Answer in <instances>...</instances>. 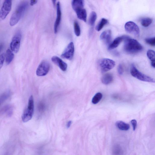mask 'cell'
Listing matches in <instances>:
<instances>
[{
  "label": "cell",
  "mask_w": 155,
  "mask_h": 155,
  "mask_svg": "<svg viewBox=\"0 0 155 155\" xmlns=\"http://www.w3.org/2000/svg\"><path fill=\"white\" fill-rule=\"evenodd\" d=\"M71 124V121H69L68 122L67 125V128H69Z\"/></svg>",
  "instance_id": "31"
},
{
  "label": "cell",
  "mask_w": 155,
  "mask_h": 155,
  "mask_svg": "<svg viewBox=\"0 0 155 155\" xmlns=\"http://www.w3.org/2000/svg\"><path fill=\"white\" fill-rule=\"evenodd\" d=\"M124 51L127 53L133 54L139 53L143 49L142 46L137 40L127 36L125 39Z\"/></svg>",
  "instance_id": "1"
},
{
  "label": "cell",
  "mask_w": 155,
  "mask_h": 155,
  "mask_svg": "<svg viewBox=\"0 0 155 155\" xmlns=\"http://www.w3.org/2000/svg\"><path fill=\"white\" fill-rule=\"evenodd\" d=\"M74 52V46L73 42H71L65 49L61 55L63 58L71 60L73 58Z\"/></svg>",
  "instance_id": "11"
},
{
  "label": "cell",
  "mask_w": 155,
  "mask_h": 155,
  "mask_svg": "<svg viewBox=\"0 0 155 155\" xmlns=\"http://www.w3.org/2000/svg\"><path fill=\"white\" fill-rule=\"evenodd\" d=\"M3 44H0V52L3 49Z\"/></svg>",
  "instance_id": "32"
},
{
  "label": "cell",
  "mask_w": 155,
  "mask_h": 155,
  "mask_svg": "<svg viewBox=\"0 0 155 155\" xmlns=\"http://www.w3.org/2000/svg\"><path fill=\"white\" fill-rule=\"evenodd\" d=\"M115 125L119 129L123 131H127L130 128L129 124L122 121H118L115 123Z\"/></svg>",
  "instance_id": "17"
},
{
  "label": "cell",
  "mask_w": 155,
  "mask_h": 155,
  "mask_svg": "<svg viewBox=\"0 0 155 155\" xmlns=\"http://www.w3.org/2000/svg\"><path fill=\"white\" fill-rule=\"evenodd\" d=\"M12 6V1L7 0L4 1L0 10V19L3 20L6 18L11 9Z\"/></svg>",
  "instance_id": "9"
},
{
  "label": "cell",
  "mask_w": 155,
  "mask_h": 155,
  "mask_svg": "<svg viewBox=\"0 0 155 155\" xmlns=\"http://www.w3.org/2000/svg\"><path fill=\"white\" fill-rule=\"evenodd\" d=\"M152 20L149 18H144L141 20V24L142 26L147 27L152 23Z\"/></svg>",
  "instance_id": "22"
},
{
  "label": "cell",
  "mask_w": 155,
  "mask_h": 155,
  "mask_svg": "<svg viewBox=\"0 0 155 155\" xmlns=\"http://www.w3.org/2000/svg\"><path fill=\"white\" fill-rule=\"evenodd\" d=\"M112 32L107 30L103 32L100 36V39L105 43H108L111 40Z\"/></svg>",
  "instance_id": "14"
},
{
  "label": "cell",
  "mask_w": 155,
  "mask_h": 155,
  "mask_svg": "<svg viewBox=\"0 0 155 155\" xmlns=\"http://www.w3.org/2000/svg\"><path fill=\"white\" fill-rule=\"evenodd\" d=\"M74 32L75 35L77 36H80L81 34L80 28L79 25L77 22L75 21L74 24Z\"/></svg>",
  "instance_id": "23"
},
{
  "label": "cell",
  "mask_w": 155,
  "mask_h": 155,
  "mask_svg": "<svg viewBox=\"0 0 155 155\" xmlns=\"http://www.w3.org/2000/svg\"><path fill=\"white\" fill-rule=\"evenodd\" d=\"M37 1H36V0H35V1H30V5H32H32H34L36 4L37 3Z\"/></svg>",
  "instance_id": "30"
},
{
  "label": "cell",
  "mask_w": 155,
  "mask_h": 155,
  "mask_svg": "<svg viewBox=\"0 0 155 155\" xmlns=\"http://www.w3.org/2000/svg\"><path fill=\"white\" fill-rule=\"evenodd\" d=\"M131 123L133 128V129L135 131L137 127V121L135 119L132 120L131 121Z\"/></svg>",
  "instance_id": "29"
},
{
  "label": "cell",
  "mask_w": 155,
  "mask_h": 155,
  "mask_svg": "<svg viewBox=\"0 0 155 155\" xmlns=\"http://www.w3.org/2000/svg\"><path fill=\"white\" fill-rule=\"evenodd\" d=\"M108 23V20L105 18H102L96 27V30L98 31H100L104 26L106 25Z\"/></svg>",
  "instance_id": "19"
},
{
  "label": "cell",
  "mask_w": 155,
  "mask_h": 155,
  "mask_svg": "<svg viewBox=\"0 0 155 155\" xmlns=\"http://www.w3.org/2000/svg\"><path fill=\"white\" fill-rule=\"evenodd\" d=\"M72 7L75 12L78 18L85 22H86L87 13L84 8V1H73L71 2Z\"/></svg>",
  "instance_id": "3"
},
{
  "label": "cell",
  "mask_w": 155,
  "mask_h": 155,
  "mask_svg": "<svg viewBox=\"0 0 155 155\" xmlns=\"http://www.w3.org/2000/svg\"><path fill=\"white\" fill-rule=\"evenodd\" d=\"M130 72L131 75L140 80L149 82L154 83V80L152 78L144 74L136 68L135 65H131Z\"/></svg>",
  "instance_id": "5"
},
{
  "label": "cell",
  "mask_w": 155,
  "mask_h": 155,
  "mask_svg": "<svg viewBox=\"0 0 155 155\" xmlns=\"http://www.w3.org/2000/svg\"><path fill=\"white\" fill-rule=\"evenodd\" d=\"M102 94L100 92H98L94 96L92 100V102L94 104L98 103L102 98Z\"/></svg>",
  "instance_id": "21"
},
{
  "label": "cell",
  "mask_w": 155,
  "mask_h": 155,
  "mask_svg": "<svg viewBox=\"0 0 155 155\" xmlns=\"http://www.w3.org/2000/svg\"><path fill=\"white\" fill-rule=\"evenodd\" d=\"M147 56L151 62L155 61V52L152 50H149L147 53Z\"/></svg>",
  "instance_id": "24"
},
{
  "label": "cell",
  "mask_w": 155,
  "mask_h": 155,
  "mask_svg": "<svg viewBox=\"0 0 155 155\" xmlns=\"http://www.w3.org/2000/svg\"><path fill=\"white\" fill-rule=\"evenodd\" d=\"M50 66L49 63L46 61H43L39 65L37 69L36 74L38 76H42L47 74L50 69Z\"/></svg>",
  "instance_id": "10"
},
{
  "label": "cell",
  "mask_w": 155,
  "mask_h": 155,
  "mask_svg": "<svg viewBox=\"0 0 155 155\" xmlns=\"http://www.w3.org/2000/svg\"><path fill=\"white\" fill-rule=\"evenodd\" d=\"M97 17V14L95 12L92 11L91 13L89 20L88 24L91 26H93L94 25Z\"/></svg>",
  "instance_id": "20"
},
{
  "label": "cell",
  "mask_w": 155,
  "mask_h": 155,
  "mask_svg": "<svg viewBox=\"0 0 155 155\" xmlns=\"http://www.w3.org/2000/svg\"><path fill=\"white\" fill-rule=\"evenodd\" d=\"M113 76L111 73H108L104 75L102 77L101 81L104 85H108L113 82Z\"/></svg>",
  "instance_id": "16"
},
{
  "label": "cell",
  "mask_w": 155,
  "mask_h": 155,
  "mask_svg": "<svg viewBox=\"0 0 155 155\" xmlns=\"http://www.w3.org/2000/svg\"><path fill=\"white\" fill-rule=\"evenodd\" d=\"M126 31L135 36H139L140 30L139 27L134 22L129 21L126 23L125 26Z\"/></svg>",
  "instance_id": "7"
},
{
  "label": "cell",
  "mask_w": 155,
  "mask_h": 155,
  "mask_svg": "<svg viewBox=\"0 0 155 155\" xmlns=\"http://www.w3.org/2000/svg\"><path fill=\"white\" fill-rule=\"evenodd\" d=\"M115 150H114V153L115 155H121V149L117 147L115 148Z\"/></svg>",
  "instance_id": "28"
},
{
  "label": "cell",
  "mask_w": 155,
  "mask_h": 155,
  "mask_svg": "<svg viewBox=\"0 0 155 155\" xmlns=\"http://www.w3.org/2000/svg\"><path fill=\"white\" fill-rule=\"evenodd\" d=\"M29 7L28 3L24 2L21 3L12 14L10 20V25L13 26L17 24Z\"/></svg>",
  "instance_id": "2"
},
{
  "label": "cell",
  "mask_w": 155,
  "mask_h": 155,
  "mask_svg": "<svg viewBox=\"0 0 155 155\" xmlns=\"http://www.w3.org/2000/svg\"><path fill=\"white\" fill-rule=\"evenodd\" d=\"M52 61L63 71L67 70V65L61 59L57 56H54L52 58Z\"/></svg>",
  "instance_id": "12"
},
{
  "label": "cell",
  "mask_w": 155,
  "mask_h": 155,
  "mask_svg": "<svg viewBox=\"0 0 155 155\" xmlns=\"http://www.w3.org/2000/svg\"><path fill=\"white\" fill-rule=\"evenodd\" d=\"M145 41L146 43L152 46L155 45V38L154 37L146 38Z\"/></svg>",
  "instance_id": "25"
},
{
  "label": "cell",
  "mask_w": 155,
  "mask_h": 155,
  "mask_svg": "<svg viewBox=\"0 0 155 155\" xmlns=\"http://www.w3.org/2000/svg\"><path fill=\"white\" fill-rule=\"evenodd\" d=\"M5 55L3 53L0 56V69L2 68L4 62Z\"/></svg>",
  "instance_id": "26"
},
{
  "label": "cell",
  "mask_w": 155,
  "mask_h": 155,
  "mask_svg": "<svg viewBox=\"0 0 155 155\" xmlns=\"http://www.w3.org/2000/svg\"><path fill=\"white\" fill-rule=\"evenodd\" d=\"M151 65L152 67H153L154 68H155V61L151 62Z\"/></svg>",
  "instance_id": "33"
},
{
  "label": "cell",
  "mask_w": 155,
  "mask_h": 155,
  "mask_svg": "<svg viewBox=\"0 0 155 155\" xmlns=\"http://www.w3.org/2000/svg\"><path fill=\"white\" fill-rule=\"evenodd\" d=\"M118 71L119 74L120 75H122L124 72V70L122 65L119 64L118 67Z\"/></svg>",
  "instance_id": "27"
},
{
  "label": "cell",
  "mask_w": 155,
  "mask_h": 155,
  "mask_svg": "<svg viewBox=\"0 0 155 155\" xmlns=\"http://www.w3.org/2000/svg\"><path fill=\"white\" fill-rule=\"evenodd\" d=\"M127 37L126 36H123L116 38L110 44L108 47V49L111 50L117 48L121 42L125 40Z\"/></svg>",
  "instance_id": "15"
},
{
  "label": "cell",
  "mask_w": 155,
  "mask_h": 155,
  "mask_svg": "<svg viewBox=\"0 0 155 155\" xmlns=\"http://www.w3.org/2000/svg\"><path fill=\"white\" fill-rule=\"evenodd\" d=\"M34 112V98L31 96L29 100L28 104L25 108L22 115V119L24 123L30 120L32 118Z\"/></svg>",
  "instance_id": "4"
},
{
  "label": "cell",
  "mask_w": 155,
  "mask_h": 155,
  "mask_svg": "<svg viewBox=\"0 0 155 155\" xmlns=\"http://www.w3.org/2000/svg\"><path fill=\"white\" fill-rule=\"evenodd\" d=\"M98 64L100 70L102 73H105L113 69L115 63L113 60L104 58L99 60Z\"/></svg>",
  "instance_id": "6"
},
{
  "label": "cell",
  "mask_w": 155,
  "mask_h": 155,
  "mask_svg": "<svg viewBox=\"0 0 155 155\" xmlns=\"http://www.w3.org/2000/svg\"><path fill=\"white\" fill-rule=\"evenodd\" d=\"M5 56V62L7 65H9L12 61L14 57V54L10 49H8Z\"/></svg>",
  "instance_id": "18"
},
{
  "label": "cell",
  "mask_w": 155,
  "mask_h": 155,
  "mask_svg": "<svg viewBox=\"0 0 155 155\" xmlns=\"http://www.w3.org/2000/svg\"><path fill=\"white\" fill-rule=\"evenodd\" d=\"M21 38V33L20 31H18L16 32L11 42V49L15 53H18L19 50Z\"/></svg>",
  "instance_id": "8"
},
{
  "label": "cell",
  "mask_w": 155,
  "mask_h": 155,
  "mask_svg": "<svg viewBox=\"0 0 155 155\" xmlns=\"http://www.w3.org/2000/svg\"><path fill=\"white\" fill-rule=\"evenodd\" d=\"M61 15L60 3L59 2H58L57 4V17L54 26L55 34H57V32L61 18Z\"/></svg>",
  "instance_id": "13"
}]
</instances>
